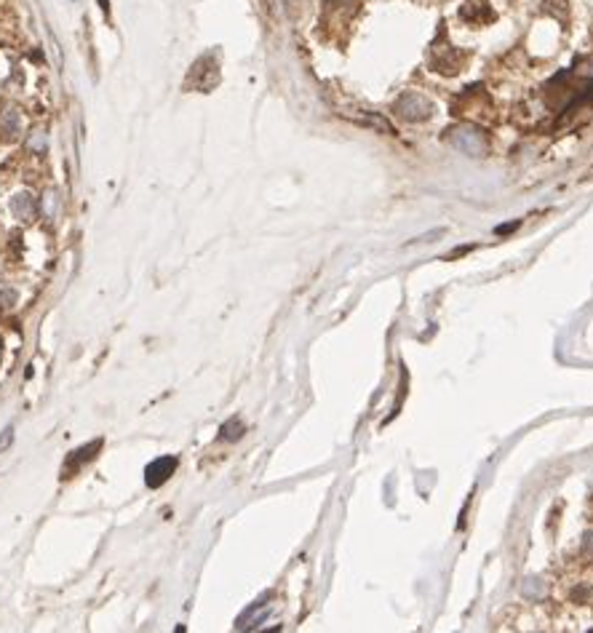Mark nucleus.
Returning <instances> with one entry per match:
<instances>
[{"label":"nucleus","mask_w":593,"mask_h":633,"mask_svg":"<svg viewBox=\"0 0 593 633\" xmlns=\"http://www.w3.org/2000/svg\"><path fill=\"white\" fill-rule=\"evenodd\" d=\"M452 145L457 147V150H463L465 155H473V158H478V155L487 152V139L473 126H457L452 131Z\"/></svg>","instance_id":"nucleus-2"},{"label":"nucleus","mask_w":593,"mask_h":633,"mask_svg":"<svg viewBox=\"0 0 593 633\" xmlns=\"http://www.w3.org/2000/svg\"><path fill=\"white\" fill-rule=\"evenodd\" d=\"M27 145L32 147L35 152H43V150H46V134H43V131H35V134L30 137V142H27Z\"/></svg>","instance_id":"nucleus-7"},{"label":"nucleus","mask_w":593,"mask_h":633,"mask_svg":"<svg viewBox=\"0 0 593 633\" xmlns=\"http://www.w3.org/2000/svg\"><path fill=\"white\" fill-rule=\"evenodd\" d=\"M174 470H176V460H174V457H161V460H155V463L148 465L145 481H148V487L158 489L161 484L169 481V476H172Z\"/></svg>","instance_id":"nucleus-3"},{"label":"nucleus","mask_w":593,"mask_h":633,"mask_svg":"<svg viewBox=\"0 0 593 633\" xmlns=\"http://www.w3.org/2000/svg\"><path fill=\"white\" fill-rule=\"evenodd\" d=\"M430 113H433V102L420 91H406L395 102V115L409 123L425 121V118H430Z\"/></svg>","instance_id":"nucleus-1"},{"label":"nucleus","mask_w":593,"mask_h":633,"mask_svg":"<svg viewBox=\"0 0 593 633\" xmlns=\"http://www.w3.org/2000/svg\"><path fill=\"white\" fill-rule=\"evenodd\" d=\"M0 126H3L8 134H16V131H19V113H16V110H5L3 118H0Z\"/></svg>","instance_id":"nucleus-6"},{"label":"nucleus","mask_w":593,"mask_h":633,"mask_svg":"<svg viewBox=\"0 0 593 633\" xmlns=\"http://www.w3.org/2000/svg\"><path fill=\"white\" fill-rule=\"evenodd\" d=\"M0 358H3V340H0Z\"/></svg>","instance_id":"nucleus-9"},{"label":"nucleus","mask_w":593,"mask_h":633,"mask_svg":"<svg viewBox=\"0 0 593 633\" xmlns=\"http://www.w3.org/2000/svg\"><path fill=\"white\" fill-rule=\"evenodd\" d=\"M11 209H14V214L19 217V220H35V200H32V195H16L14 198V203H11Z\"/></svg>","instance_id":"nucleus-4"},{"label":"nucleus","mask_w":593,"mask_h":633,"mask_svg":"<svg viewBox=\"0 0 593 633\" xmlns=\"http://www.w3.org/2000/svg\"><path fill=\"white\" fill-rule=\"evenodd\" d=\"M11 439H14V428H8V430H5V436H3V441H0V449H5V446L11 444Z\"/></svg>","instance_id":"nucleus-8"},{"label":"nucleus","mask_w":593,"mask_h":633,"mask_svg":"<svg viewBox=\"0 0 593 633\" xmlns=\"http://www.w3.org/2000/svg\"><path fill=\"white\" fill-rule=\"evenodd\" d=\"M99 446H102V444H99V441H94V444H89V446H83V449L73 452V457L67 460V468H62V476H65V473H73L75 468L83 463V460H91V457H94L91 452H97Z\"/></svg>","instance_id":"nucleus-5"}]
</instances>
